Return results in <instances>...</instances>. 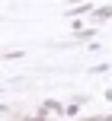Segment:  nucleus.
<instances>
[{
    "mask_svg": "<svg viewBox=\"0 0 112 121\" xmlns=\"http://www.w3.org/2000/svg\"><path fill=\"white\" fill-rule=\"evenodd\" d=\"M64 108H67V105H61V102H55V99H48V102L42 105V112H38V115H64Z\"/></svg>",
    "mask_w": 112,
    "mask_h": 121,
    "instance_id": "1",
    "label": "nucleus"
},
{
    "mask_svg": "<svg viewBox=\"0 0 112 121\" xmlns=\"http://www.w3.org/2000/svg\"><path fill=\"white\" fill-rule=\"evenodd\" d=\"M93 19H96V22H106V19H112V6H96V10H93Z\"/></svg>",
    "mask_w": 112,
    "mask_h": 121,
    "instance_id": "2",
    "label": "nucleus"
},
{
    "mask_svg": "<svg viewBox=\"0 0 112 121\" xmlns=\"http://www.w3.org/2000/svg\"><path fill=\"white\" fill-rule=\"evenodd\" d=\"M80 105H83V99H77V102H70L67 108H64V115H67V118H74V115H80Z\"/></svg>",
    "mask_w": 112,
    "mask_h": 121,
    "instance_id": "3",
    "label": "nucleus"
},
{
    "mask_svg": "<svg viewBox=\"0 0 112 121\" xmlns=\"http://www.w3.org/2000/svg\"><path fill=\"white\" fill-rule=\"evenodd\" d=\"M93 35H96V29H83L80 35H77V42H93Z\"/></svg>",
    "mask_w": 112,
    "mask_h": 121,
    "instance_id": "4",
    "label": "nucleus"
}]
</instances>
